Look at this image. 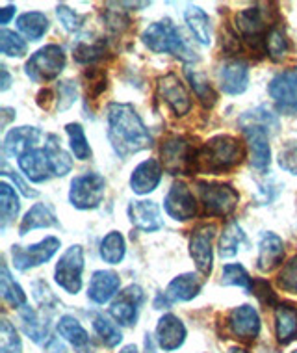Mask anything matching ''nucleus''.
Listing matches in <instances>:
<instances>
[{"mask_svg":"<svg viewBox=\"0 0 297 353\" xmlns=\"http://www.w3.org/2000/svg\"><path fill=\"white\" fill-rule=\"evenodd\" d=\"M141 303H143V290L140 286L130 285L112 303L110 314L119 325L132 327V325H136V320H138V311H140Z\"/></svg>","mask_w":297,"mask_h":353,"instance_id":"nucleus-15","label":"nucleus"},{"mask_svg":"<svg viewBox=\"0 0 297 353\" xmlns=\"http://www.w3.org/2000/svg\"><path fill=\"white\" fill-rule=\"evenodd\" d=\"M275 335L279 344H290L297 339V307L279 303L275 307Z\"/></svg>","mask_w":297,"mask_h":353,"instance_id":"nucleus-28","label":"nucleus"},{"mask_svg":"<svg viewBox=\"0 0 297 353\" xmlns=\"http://www.w3.org/2000/svg\"><path fill=\"white\" fill-rule=\"evenodd\" d=\"M221 285L225 286H240L251 292V277L245 272L242 264H227L221 274Z\"/></svg>","mask_w":297,"mask_h":353,"instance_id":"nucleus-45","label":"nucleus"},{"mask_svg":"<svg viewBox=\"0 0 297 353\" xmlns=\"http://www.w3.org/2000/svg\"><path fill=\"white\" fill-rule=\"evenodd\" d=\"M267 19L266 10L255 6L242 10L236 15V30L240 32V36L253 47H266V37H267Z\"/></svg>","mask_w":297,"mask_h":353,"instance_id":"nucleus-12","label":"nucleus"},{"mask_svg":"<svg viewBox=\"0 0 297 353\" xmlns=\"http://www.w3.org/2000/svg\"><path fill=\"white\" fill-rule=\"evenodd\" d=\"M277 285L288 294H297V255L286 262L277 277Z\"/></svg>","mask_w":297,"mask_h":353,"instance_id":"nucleus-47","label":"nucleus"},{"mask_svg":"<svg viewBox=\"0 0 297 353\" xmlns=\"http://www.w3.org/2000/svg\"><path fill=\"white\" fill-rule=\"evenodd\" d=\"M76 95H79V88L71 80L58 84V110L61 112V110L71 108L76 101Z\"/></svg>","mask_w":297,"mask_h":353,"instance_id":"nucleus-51","label":"nucleus"},{"mask_svg":"<svg viewBox=\"0 0 297 353\" xmlns=\"http://www.w3.org/2000/svg\"><path fill=\"white\" fill-rule=\"evenodd\" d=\"M247 140L249 154H251V165L255 170H267L272 162V149H269V132L262 128H245L243 130Z\"/></svg>","mask_w":297,"mask_h":353,"instance_id":"nucleus-24","label":"nucleus"},{"mask_svg":"<svg viewBox=\"0 0 297 353\" xmlns=\"http://www.w3.org/2000/svg\"><path fill=\"white\" fill-rule=\"evenodd\" d=\"M0 292H2L4 301L13 309H23L26 305V294L15 283L6 264H2V268H0Z\"/></svg>","mask_w":297,"mask_h":353,"instance_id":"nucleus-34","label":"nucleus"},{"mask_svg":"<svg viewBox=\"0 0 297 353\" xmlns=\"http://www.w3.org/2000/svg\"><path fill=\"white\" fill-rule=\"evenodd\" d=\"M285 256V244L283 238L277 236L275 232H264L258 245V270L267 274L279 266Z\"/></svg>","mask_w":297,"mask_h":353,"instance_id":"nucleus-26","label":"nucleus"},{"mask_svg":"<svg viewBox=\"0 0 297 353\" xmlns=\"http://www.w3.org/2000/svg\"><path fill=\"white\" fill-rule=\"evenodd\" d=\"M10 84H12V77H10V73H8L6 68H2V92H6L8 88H10Z\"/></svg>","mask_w":297,"mask_h":353,"instance_id":"nucleus-58","label":"nucleus"},{"mask_svg":"<svg viewBox=\"0 0 297 353\" xmlns=\"http://www.w3.org/2000/svg\"><path fill=\"white\" fill-rule=\"evenodd\" d=\"M127 253V244L121 232L112 231L101 242V259L108 264H119Z\"/></svg>","mask_w":297,"mask_h":353,"instance_id":"nucleus-37","label":"nucleus"},{"mask_svg":"<svg viewBox=\"0 0 297 353\" xmlns=\"http://www.w3.org/2000/svg\"><path fill=\"white\" fill-rule=\"evenodd\" d=\"M231 353H247V350H242V347H234V350H231Z\"/></svg>","mask_w":297,"mask_h":353,"instance_id":"nucleus-62","label":"nucleus"},{"mask_svg":"<svg viewBox=\"0 0 297 353\" xmlns=\"http://www.w3.org/2000/svg\"><path fill=\"white\" fill-rule=\"evenodd\" d=\"M243 244H245V234H243L242 227L238 225V221H231L225 227L221 240H219V255H221V259L236 256Z\"/></svg>","mask_w":297,"mask_h":353,"instance_id":"nucleus-36","label":"nucleus"},{"mask_svg":"<svg viewBox=\"0 0 297 353\" xmlns=\"http://www.w3.org/2000/svg\"><path fill=\"white\" fill-rule=\"evenodd\" d=\"M65 68V52L60 45H45L26 61L25 73L34 82H49L60 77Z\"/></svg>","mask_w":297,"mask_h":353,"instance_id":"nucleus-4","label":"nucleus"},{"mask_svg":"<svg viewBox=\"0 0 297 353\" xmlns=\"http://www.w3.org/2000/svg\"><path fill=\"white\" fill-rule=\"evenodd\" d=\"M119 6L125 8H149L151 2H119Z\"/></svg>","mask_w":297,"mask_h":353,"instance_id":"nucleus-59","label":"nucleus"},{"mask_svg":"<svg viewBox=\"0 0 297 353\" xmlns=\"http://www.w3.org/2000/svg\"><path fill=\"white\" fill-rule=\"evenodd\" d=\"M165 212L170 214L171 218L176 221H188V219L195 218L197 214V203H195L194 192L190 190V186L184 181L173 183L167 195L164 199Z\"/></svg>","mask_w":297,"mask_h":353,"instance_id":"nucleus-13","label":"nucleus"},{"mask_svg":"<svg viewBox=\"0 0 297 353\" xmlns=\"http://www.w3.org/2000/svg\"><path fill=\"white\" fill-rule=\"evenodd\" d=\"M238 125L242 127V130H245V128H262L269 134H275L279 130V117H277V114H273L267 106H256V108L249 110V112H243L240 119H238Z\"/></svg>","mask_w":297,"mask_h":353,"instance_id":"nucleus-30","label":"nucleus"},{"mask_svg":"<svg viewBox=\"0 0 297 353\" xmlns=\"http://www.w3.org/2000/svg\"><path fill=\"white\" fill-rule=\"evenodd\" d=\"M243 159V145L229 134L214 136L205 145L197 149L195 159V171L205 173H225V171L236 168Z\"/></svg>","mask_w":297,"mask_h":353,"instance_id":"nucleus-2","label":"nucleus"},{"mask_svg":"<svg viewBox=\"0 0 297 353\" xmlns=\"http://www.w3.org/2000/svg\"><path fill=\"white\" fill-rule=\"evenodd\" d=\"M19 318H21V325H23L25 335L30 336L36 344H41L43 341H49V322L45 318L39 316L32 307L25 305L19 311Z\"/></svg>","mask_w":297,"mask_h":353,"instance_id":"nucleus-31","label":"nucleus"},{"mask_svg":"<svg viewBox=\"0 0 297 353\" xmlns=\"http://www.w3.org/2000/svg\"><path fill=\"white\" fill-rule=\"evenodd\" d=\"M10 114H13V110L2 108V128H6L8 121H10V117H13V116H10Z\"/></svg>","mask_w":297,"mask_h":353,"instance_id":"nucleus-60","label":"nucleus"},{"mask_svg":"<svg viewBox=\"0 0 297 353\" xmlns=\"http://www.w3.org/2000/svg\"><path fill=\"white\" fill-rule=\"evenodd\" d=\"M279 165L286 173L297 175V140L286 141L279 152Z\"/></svg>","mask_w":297,"mask_h":353,"instance_id":"nucleus-50","label":"nucleus"},{"mask_svg":"<svg viewBox=\"0 0 297 353\" xmlns=\"http://www.w3.org/2000/svg\"><path fill=\"white\" fill-rule=\"evenodd\" d=\"M85 77H90V84H88V99L99 97V95L106 90V74L93 69V71L85 74Z\"/></svg>","mask_w":297,"mask_h":353,"instance_id":"nucleus-52","label":"nucleus"},{"mask_svg":"<svg viewBox=\"0 0 297 353\" xmlns=\"http://www.w3.org/2000/svg\"><path fill=\"white\" fill-rule=\"evenodd\" d=\"M45 152L49 157L50 168L56 176H65L71 168H73V160L69 157V152L61 147V140L56 134L47 136V143H45Z\"/></svg>","mask_w":297,"mask_h":353,"instance_id":"nucleus-32","label":"nucleus"},{"mask_svg":"<svg viewBox=\"0 0 297 353\" xmlns=\"http://www.w3.org/2000/svg\"><path fill=\"white\" fill-rule=\"evenodd\" d=\"M58 333H60L67 342H71L76 353H93V342H91L90 335L85 333V329L82 327V323L74 316L60 318L58 322Z\"/></svg>","mask_w":297,"mask_h":353,"instance_id":"nucleus-27","label":"nucleus"},{"mask_svg":"<svg viewBox=\"0 0 297 353\" xmlns=\"http://www.w3.org/2000/svg\"><path fill=\"white\" fill-rule=\"evenodd\" d=\"M218 227L214 223H203V225L195 227L190 238V255L194 259L195 266L199 270V274L210 275L212 274V242L216 238Z\"/></svg>","mask_w":297,"mask_h":353,"instance_id":"nucleus-11","label":"nucleus"},{"mask_svg":"<svg viewBox=\"0 0 297 353\" xmlns=\"http://www.w3.org/2000/svg\"><path fill=\"white\" fill-rule=\"evenodd\" d=\"M43 138L41 130L36 127H17L12 128L4 138V152L10 159H21L32 149H36Z\"/></svg>","mask_w":297,"mask_h":353,"instance_id":"nucleus-18","label":"nucleus"},{"mask_svg":"<svg viewBox=\"0 0 297 353\" xmlns=\"http://www.w3.org/2000/svg\"><path fill=\"white\" fill-rule=\"evenodd\" d=\"M201 292V281L195 274H182L178 277L171 281L167 288H165L164 296L160 298L164 299V305L175 303V301H192L197 298V294Z\"/></svg>","mask_w":297,"mask_h":353,"instance_id":"nucleus-25","label":"nucleus"},{"mask_svg":"<svg viewBox=\"0 0 297 353\" xmlns=\"http://www.w3.org/2000/svg\"><path fill=\"white\" fill-rule=\"evenodd\" d=\"M184 19L188 23L190 30L195 36V39L201 45H210L212 43V25H210V19L201 8L197 6H188V10L184 12Z\"/></svg>","mask_w":297,"mask_h":353,"instance_id":"nucleus-33","label":"nucleus"},{"mask_svg":"<svg viewBox=\"0 0 297 353\" xmlns=\"http://www.w3.org/2000/svg\"><path fill=\"white\" fill-rule=\"evenodd\" d=\"M119 275L110 270H97L90 281L88 286V298L97 305L108 303L110 299L114 298L119 290Z\"/></svg>","mask_w":297,"mask_h":353,"instance_id":"nucleus-23","label":"nucleus"},{"mask_svg":"<svg viewBox=\"0 0 297 353\" xmlns=\"http://www.w3.org/2000/svg\"><path fill=\"white\" fill-rule=\"evenodd\" d=\"M291 353H297V350H296V352H291Z\"/></svg>","mask_w":297,"mask_h":353,"instance_id":"nucleus-63","label":"nucleus"},{"mask_svg":"<svg viewBox=\"0 0 297 353\" xmlns=\"http://www.w3.org/2000/svg\"><path fill=\"white\" fill-rule=\"evenodd\" d=\"M119 353H138V350H136V346H127V347H123V352Z\"/></svg>","mask_w":297,"mask_h":353,"instance_id":"nucleus-61","label":"nucleus"},{"mask_svg":"<svg viewBox=\"0 0 297 353\" xmlns=\"http://www.w3.org/2000/svg\"><path fill=\"white\" fill-rule=\"evenodd\" d=\"M267 93L273 99L280 114L296 116L297 114V68L286 69L275 74L267 85Z\"/></svg>","mask_w":297,"mask_h":353,"instance_id":"nucleus-9","label":"nucleus"},{"mask_svg":"<svg viewBox=\"0 0 297 353\" xmlns=\"http://www.w3.org/2000/svg\"><path fill=\"white\" fill-rule=\"evenodd\" d=\"M19 168L25 173V176L32 183H45L49 181L52 173V168H50L49 157L45 152V147H36L32 149L26 154H23L21 159L17 160Z\"/></svg>","mask_w":297,"mask_h":353,"instance_id":"nucleus-22","label":"nucleus"},{"mask_svg":"<svg viewBox=\"0 0 297 353\" xmlns=\"http://www.w3.org/2000/svg\"><path fill=\"white\" fill-rule=\"evenodd\" d=\"M58 225V219L50 205L47 203H36L34 207L25 214V218L19 225V234L26 236L28 232L34 229H47V227H56Z\"/></svg>","mask_w":297,"mask_h":353,"instance_id":"nucleus-29","label":"nucleus"},{"mask_svg":"<svg viewBox=\"0 0 297 353\" xmlns=\"http://www.w3.org/2000/svg\"><path fill=\"white\" fill-rule=\"evenodd\" d=\"M15 10H17L15 6L2 8V10H0V23H2V25H8V23L12 21L13 15H15Z\"/></svg>","mask_w":297,"mask_h":353,"instance_id":"nucleus-57","label":"nucleus"},{"mask_svg":"<svg viewBox=\"0 0 297 353\" xmlns=\"http://www.w3.org/2000/svg\"><path fill=\"white\" fill-rule=\"evenodd\" d=\"M84 272V250L82 245H71L56 264L54 279L67 294H79L82 288Z\"/></svg>","mask_w":297,"mask_h":353,"instance_id":"nucleus-7","label":"nucleus"},{"mask_svg":"<svg viewBox=\"0 0 297 353\" xmlns=\"http://www.w3.org/2000/svg\"><path fill=\"white\" fill-rule=\"evenodd\" d=\"M106 194V181L99 173H84L74 176L69 190V201L79 210H93L97 208Z\"/></svg>","mask_w":297,"mask_h":353,"instance_id":"nucleus-6","label":"nucleus"},{"mask_svg":"<svg viewBox=\"0 0 297 353\" xmlns=\"http://www.w3.org/2000/svg\"><path fill=\"white\" fill-rule=\"evenodd\" d=\"M249 85V65L243 60H227L219 69V88L227 95H240Z\"/></svg>","mask_w":297,"mask_h":353,"instance_id":"nucleus-17","label":"nucleus"},{"mask_svg":"<svg viewBox=\"0 0 297 353\" xmlns=\"http://www.w3.org/2000/svg\"><path fill=\"white\" fill-rule=\"evenodd\" d=\"M2 175L10 176V179H12L13 183L17 184L19 190L23 192V195H25V197H37V192H36V190H28V186H26V183H23V181L19 179L17 173H13V171L6 170V165H4V173H2Z\"/></svg>","mask_w":297,"mask_h":353,"instance_id":"nucleus-54","label":"nucleus"},{"mask_svg":"<svg viewBox=\"0 0 297 353\" xmlns=\"http://www.w3.org/2000/svg\"><path fill=\"white\" fill-rule=\"evenodd\" d=\"M56 15L60 19V23L63 25V28L69 32H76L82 28L84 25V15H80V13L73 12L71 8H67L65 4H58L56 6Z\"/></svg>","mask_w":297,"mask_h":353,"instance_id":"nucleus-49","label":"nucleus"},{"mask_svg":"<svg viewBox=\"0 0 297 353\" xmlns=\"http://www.w3.org/2000/svg\"><path fill=\"white\" fill-rule=\"evenodd\" d=\"M251 294H255L262 303H275V294L272 292V286H269V283H266V281L260 279L256 281V283H253V286H251Z\"/></svg>","mask_w":297,"mask_h":353,"instance_id":"nucleus-53","label":"nucleus"},{"mask_svg":"<svg viewBox=\"0 0 297 353\" xmlns=\"http://www.w3.org/2000/svg\"><path fill=\"white\" fill-rule=\"evenodd\" d=\"M32 290H34V299H36L39 307H41L43 311L50 312L56 311V307L60 305L58 298H56L54 294L50 292V288L47 286V283H43V281H36L34 285H32Z\"/></svg>","mask_w":297,"mask_h":353,"instance_id":"nucleus-48","label":"nucleus"},{"mask_svg":"<svg viewBox=\"0 0 297 353\" xmlns=\"http://www.w3.org/2000/svg\"><path fill=\"white\" fill-rule=\"evenodd\" d=\"M67 134H69V141H71V151H73L74 159L88 160L91 159V147L85 138L84 128L80 123H69L65 127Z\"/></svg>","mask_w":297,"mask_h":353,"instance_id":"nucleus-42","label":"nucleus"},{"mask_svg":"<svg viewBox=\"0 0 297 353\" xmlns=\"http://www.w3.org/2000/svg\"><path fill=\"white\" fill-rule=\"evenodd\" d=\"M43 352L45 353H67L65 344L58 339V336H49V341L45 342V346H43Z\"/></svg>","mask_w":297,"mask_h":353,"instance_id":"nucleus-56","label":"nucleus"},{"mask_svg":"<svg viewBox=\"0 0 297 353\" xmlns=\"http://www.w3.org/2000/svg\"><path fill=\"white\" fill-rule=\"evenodd\" d=\"M197 190L207 212L212 216H229L240 201V194L229 184L197 183Z\"/></svg>","mask_w":297,"mask_h":353,"instance_id":"nucleus-8","label":"nucleus"},{"mask_svg":"<svg viewBox=\"0 0 297 353\" xmlns=\"http://www.w3.org/2000/svg\"><path fill=\"white\" fill-rule=\"evenodd\" d=\"M162 154V164L164 170L170 171L171 175H190L195 171V159H197V151H195L188 138L184 136H171L162 143L160 149Z\"/></svg>","mask_w":297,"mask_h":353,"instance_id":"nucleus-5","label":"nucleus"},{"mask_svg":"<svg viewBox=\"0 0 297 353\" xmlns=\"http://www.w3.org/2000/svg\"><path fill=\"white\" fill-rule=\"evenodd\" d=\"M186 77H188V82L192 85V90L195 92L197 99L201 101V104L205 108H212L216 101H218V95L212 90V85L208 82V79L199 71H192V69H186Z\"/></svg>","mask_w":297,"mask_h":353,"instance_id":"nucleus-38","label":"nucleus"},{"mask_svg":"<svg viewBox=\"0 0 297 353\" xmlns=\"http://www.w3.org/2000/svg\"><path fill=\"white\" fill-rule=\"evenodd\" d=\"M106 23H108V28L116 32H121L125 26H127V17H123L121 13L117 12H110L108 13V19H106Z\"/></svg>","mask_w":297,"mask_h":353,"instance_id":"nucleus-55","label":"nucleus"},{"mask_svg":"<svg viewBox=\"0 0 297 353\" xmlns=\"http://www.w3.org/2000/svg\"><path fill=\"white\" fill-rule=\"evenodd\" d=\"M186 341V327L175 314H164L158 320L156 342L164 352H175Z\"/></svg>","mask_w":297,"mask_h":353,"instance_id":"nucleus-21","label":"nucleus"},{"mask_svg":"<svg viewBox=\"0 0 297 353\" xmlns=\"http://www.w3.org/2000/svg\"><path fill=\"white\" fill-rule=\"evenodd\" d=\"M141 41L147 49L156 54H173L184 61L195 60V52L188 47L181 36V30L176 28L170 19L152 23L141 34Z\"/></svg>","mask_w":297,"mask_h":353,"instance_id":"nucleus-3","label":"nucleus"},{"mask_svg":"<svg viewBox=\"0 0 297 353\" xmlns=\"http://www.w3.org/2000/svg\"><path fill=\"white\" fill-rule=\"evenodd\" d=\"M128 218L136 229L154 232L164 227L160 207L154 201H132L128 205Z\"/></svg>","mask_w":297,"mask_h":353,"instance_id":"nucleus-20","label":"nucleus"},{"mask_svg":"<svg viewBox=\"0 0 297 353\" xmlns=\"http://www.w3.org/2000/svg\"><path fill=\"white\" fill-rule=\"evenodd\" d=\"M104 50H106L104 41H99V39H95V41L80 39V41L76 43V47L73 49V52L76 61H80V63H93V61H97L103 58Z\"/></svg>","mask_w":297,"mask_h":353,"instance_id":"nucleus-43","label":"nucleus"},{"mask_svg":"<svg viewBox=\"0 0 297 353\" xmlns=\"http://www.w3.org/2000/svg\"><path fill=\"white\" fill-rule=\"evenodd\" d=\"M60 250V240L56 236H47L41 242L32 245H13L12 256L13 266L21 272H28L32 268H37L45 262H49L56 255V251Z\"/></svg>","mask_w":297,"mask_h":353,"instance_id":"nucleus-10","label":"nucleus"},{"mask_svg":"<svg viewBox=\"0 0 297 353\" xmlns=\"http://www.w3.org/2000/svg\"><path fill=\"white\" fill-rule=\"evenodd\" d=\"M162 164L154 159L143 160L141 164L136 165L130 175V188L134 194L145 195L154 192L162 181Z\"/></svg>","mask_w":297,"mask_h":353,"instance_id":"nucleus-19","label":"nucleus"},{"mask_svg":"<svg viewBox=\"0 0 297 353\" xmlns=\"http://www.w3.org/2000/svg\"><path fill=\"white\" fill-rule=\"evenodd\" d=\"M0 353H23L17 329L6 318H2L0 322Z\"/></svg>","mask_w":297,"mask_h":353,"instance_id":"nucleus-44","label":"nucleus"},{"mask_svg":"<svg viewBox=\"0 0 297 353\" xmlns=\"http://www.w3.org/2000/svg\"><path fill=\"white\" fill-rule=\"evenodd\" d=\"M93 329L101 336V341H103V344L106 347H116L121 344V331L117 329L116 323L108 320L106 316H103V314H97V316L93 318Z\"/></svg>","mask_w":297,"mask_h":353,"instance_id":"nucleus-41","label":"nucleus"},{"mask_svg":"<svg viewBox=\"0 0 297 353\" xmlns=\"http://www.w3.org/2000/svg\"><path fill=\"white\" fill-rule=\"evenodd\" d=\"M0 49H2V54L10 58H21L26 54V43L19 34L4 28L0 32Z\"/></svg>","mask_w":297,"mask_h":353,"instance_id":"nucleus-46","label":"nucleus"},{"mask_svg":"<svg viewBox=\"0 0 297 353\" xmlns=\"http://www.w3.org/2000/svg\"><path fill=\"white\" fill-rule=\"evenodd\" d=\"M108 140L114 151L127 159L128 154L149 149L152 136L132 104L112 103L108 106Z\"/></svg>","mask_w":297,"mask_h":353,"instance_id":"nucleus-1","label":"nucleus"},{"mask_svg":"<svg viewBox=\"0 0 297 353\" xmlns=\"http://www.w3.org/2000/svg\"><path fill=\"white\" fill-rule=\"evenodd\" d=\"M17 28L25 34L30 41H37L49 30V19L41 12L23 13L17 19Z\"/></svg>","mask_w":297,"mask_h":353,"instance_id":"nucleus-35","label":"nucleus"},{"mask_svg":"<svg viewBox=\"0 0 297 353\" xmlns=\"http://www.w3.org/2000/svg\"><path fill=\"white\" fill-rule=\"evenodd\" d=\"M19 197L15 194V190L10 184H0V214H2V231L6 229L13 219L17 218L19 214Z\"/></svg>","mask_w":297,"mask_h":353,"instance_id":"nucleus-39","label":"nucleus"},{"mask_svg":"<svg viewBox=\"0 0 297 353\" xmlns=\"http://www.w3.org/2000/svg\"><path fill=\"white\" fill-rule=\"evenodd\" d=\"M266 52L275 61H280L290 52V41L286 32L279 26H272L266 37Z\"/></svg>","mask_w":297,"mask_h":353,"instance_id":"nucleus-40","label":"nucleus"},{"mask_svg":"<svg viewBox=\"0 0 297 353\" xmlns=\"http://www.w3.org/2000/svg\"><path fill=\"white\" fill-rule=\"evenodd\" d=\"M227 329L234 339L240 341H253L260 333V316L255 307L240 305L234 307L227 316Z\"/></svg>","mask_w":297,"mask_h":353,"instance_id":"nucleus-14","label":"nucleus"},{"mask_svg":"<svg viewBox=\"0 0 297 353\" xmlns=\"http://www.w3.org/2000/svg\"><path fill=\"white\" fill-rule=\"evenodd\" d=\"M158 95L162 97L167 106L173 110L175 116H186L192 110V99L186 88L182 84L175 73H170L158 79Z\"/></svg>","mask_w":297,"mask_h":353,"instance_id":"nucleus-16","label":"nucleus"}]
</instances>
